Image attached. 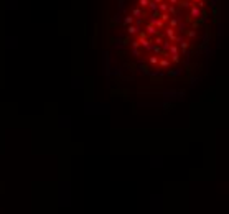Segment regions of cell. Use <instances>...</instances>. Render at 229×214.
I'll use <instances>...</instances> for the list:
<instances>
[{"label": "cell", "mask_w": 229, "mask_h": 214, "mask_svg": "<svg viewBox=\"0 0 229 214\" xmlns=\"http://www.w3.org/2000/svg\"><path fill=\"white\" fill-rule=\"evenodd\" d=\"M208 0H134L107 30L114 84L165 92L196 79L211 53L216 15Z\"/></svg>", "instance_id": "obj_1"}]
</instances>
